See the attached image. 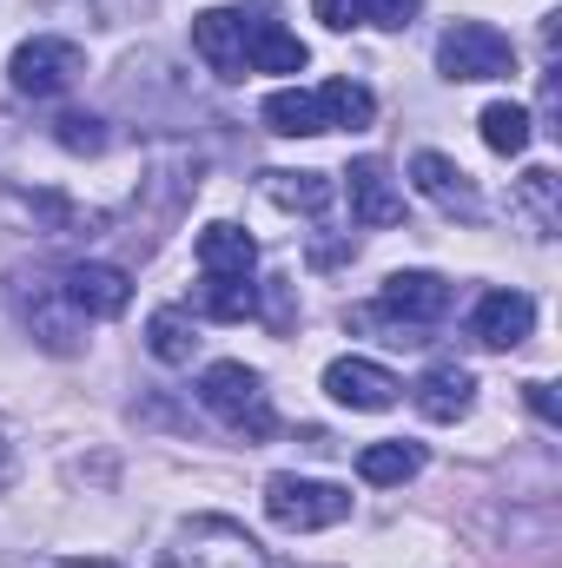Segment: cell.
Instances as JSON below:
<instances>
[{"label":"cell","mask_w":562,"mask_h":568,"mask_svg":"<svg viewBox=\"0 0 562 568\" xmlns=\"http://www.w3.org/2000/svg\"><path fill=\"white\" fill-rule=\"evenodd\" d=\"M259 245L239 232V225H205L199 232V311L205 317H219V324H239V317H252L259 311Z\"/></svg>","instance_id":"1"},{"label":"cell","mask_w":562,"mask_h":568,"mask_svg":"<svg viewBox=\"0 0 562 568\" xmlns=\"http://www.w3.org/2000/svg\"><path fill=\"white\" fill-rule=\"evenodd\" d=\"M378 120V100L358 87V80H324V87H311V93H298V87H284L265 100V126L284 133V140H311V133H338V126H371Z\"/></svg>","instance_id":"2"},{"label":"cell","mask_w":562,"mask_h":568,"mask_svg":"<svg viewBox=\"0 0 562 568\" xmlns=\"http://www.w3.org/2000/svg\"><path fill=\"white\" fill-rule=\"evenodd\" d=\"M159 568H272V556L232 516H192L172 536V549L159 556Z\"/></svg>","instance_id":"3"},{"label":"cell","mask_w":562,"mask_h":568,"mask_svg":"<svg viewBox=\"0 0 562 568\" xmlns=\"http://www.w3.org/2000/svg\"><path fill=\"white\" fill-rule=\"evenodd\" d=\"M450 304H456L450 278H436V272H391L384 291H378V304H371V317H384L398 331L391 344H423V331L443 324Z\"/></svg>","instance_id":"4"},{"label":"cell","mask_w":562,"mask_h":568,"mask_svg":"<svg viewBox=\"0 0 562 568\" xmlns=\"http://www.w3.org/2000/svg\"><path fill=\"white\" fill-rule=\"evenodd\" d=\"M199 404H205L225 429L252 436V443H265V436L279 429L272 397H265V384H259V371H245V364H212V371L199 377Z\"/></svg>","instance_id":"5"},{"label":"cell","mask_w":562,"mask_h":568,"mask_svg":"<svg viewBox=\"0 0 562 568\" xmlns=\"http://www.w3.org/2000/svg\"><path fill=\"white\" fill-rule=\"evenodd\" d=\"M436 73L443 80H510L516 73V47L490 20H456L436 40Z\"/></svg>","instance_id":"6"},{"label":"cell","mask_w":562,"mask_h":568,"mask_svg":"<svg viewBox=\"0 0 562 568\" xmlns=\"http://www.w3.org/2000/svg\"><path fill=\"white\" fill-rule=\"evenodd\" d=\"M265 516L291 529V536H311V529H338L351 516V496L338 483H311V476H272L265 483Z\"/></svg>","instance_id":"7"},{"label":"cell","mask_w":562,"mask_h":568,"mask_svg":"<svg viewBox=\"0 0 562 568\" xmlns=\"http://www.w3.org/2000/svg\"><path fill=\"white\" fill-rule=\"evenodd\" d=\"M80 73H87V53H80L73 40H53V33L13 47V60H7V80H13V93H27V100H60Z\"/></svg>","instance_id":"8"},{"label":"cell","mask_w":562,"mask_h":568,"mask_svg":"<svg viewBox=\"0 0 562 568\" xmlns=\"http://www.w3.org/2000/svg\"><path fill=\"white\" fill-rule=\"evenodd\" d=\"M530 331H536V297L530 291H483L476 311H470V337L490 344V351H516V344H530Z\"/></svg>","instance_id":"9"},{"label":"cell","mask_w":562,"mask_h":568,"mask_svg":"<svg viewBox=\"0 0 562 568\" xmlns=\"http://www.w3.org/2000/svg\"><path fill=\"white\" fill-rule=\"evenodd\" d=\"M411 185H418L436 212H450V219H463V225L483 219V199H476L470 172H463L456 159H443V152H418V159H411Z\"/></svg>","instance_id":"10"},{"label":"cell","mask_w":562,"mask_h":568,"mask_svg":"<svg viewBox=\"0 0 562 568\" xmlns=\"http://www.w3.org/2000/svg\"><path fill=\"white\" fill-rule=\"evenodd\" d=\"M60 304H73V317H120L133 304V284L120 265H67L60 272Z\"/></svg>","instance_id":"11"},{"label":"cell","mask_w":562,"mask_h":568,"mask_svg":"<svg viewBox=\"0 0 562 568\" xmlns=\"http://www.w3.org/2000/svg\"><path fill=\"white\" fill-rule=\"evenodd\" d=\"M192 53H199L219 80H245V73H252V67H245V13L205 7V13L192 20Z\"/></svg>","instance_id":"12"},{"label":"cell","mask_w":562,"mask_h":568,"mask_svg":"<svg viewBox=\"0 0 562 568\" xmlns=\"http://www.w3.org/2000/svg\"><path fill=\"white\" fill-rule=\"evenodd\" d=\"M344 192H351V219L371 225V232H384V225L404 219V192L391 185V165L384 159H351L344 165Z\"/></svg>","instance_id":"13"},{"label":"cell","mask_w":562,"mask_h":568,"mask_svg":"<svg viewBox=\"0 0 562 568\" xmlns=\"http://www.w3.org/2000/svg\"><path fill=\"white\" fill-rule=\"evenodd\" d=\"M324 390H331L344 410H391L404 384H398L384 364H371V357H338V364H324Z\"/></svg>","instance_id":"14"},{"label":"cell","mask_w":562,"mask_h":568,"mask_svg":"<svg viewBox=\"0 0 562 568\" xmlns=\"http://www.w3.org/2000/svg\"><path fill=\"white\" fill-rule=\"evenodd\" d=\"M470 397H476V377L463 364H430L418 377V410L430 424H456L470 410Z\"/></svg>","instance_id":"15"},{"label":"cell","mask_w":562,"mask_h":568,"mask_svg":"<svg viewBox=\"0 0 562 568\" xmlns=\"http://www.w3.org/2000/svg\"><path fill=\"white\" fill-rule=\"evenodd\" d=\"M311 53L298 33H284L279 20H245V67L252 73H298Z\"/></svg>","instance_id":"16"},{"label":"cell","mask_w":562,"mask_h":568,"mask_svg":"<svg viewBox=\"0 0 562 568\" xmlns=\"http://www.w3.org/2000/svg\"><path fill=\"white\" fill-rule=\"evenodd\" d=\"M423 469V443H371V449H358V476L371 483V489H391V483H411Z\"/></svg>","instance_id":"17"},{"label":"cell","mask_w":562,"mask_h":568,"mask_svg":"<svg viewBox=\"0 0 562 568\" xmlns=\"http://www.w3.org/2000/svg\"><path fill=\"white\" fill-rule=\"evenodd\" d=\"M476 133H483V145H490V152L516 159V152H530V140H536V120H530V106H516V100H496V106H483Z\"/></svg>","instance_id":"18"},{"label":"cell","mask_w":562,"mask_h":568,"mask_svg":"<svg viewBox=\"0 0 562 568\" xmlns=\"http://www.w3.org/2000/svg\"><path fill=\"white\" fill-rule=\"evenodd\" d=\"M145 351L179 371V364H192V351H199V324L165 304V311H152V324H145Z\"/></svg>","instance_id":"19"},{"label":"cell","mask_w":562,"mask_h":568,"mask_svg":"<svg viewBox=\"0 0 562 568\" xmlns=\"http://www.w3.org/2000/svg\"><path fill=\"white\" fill-rule=\"evenodd\" d=\"M259 185H265V199L284 205V212H311V219H318V212L331 205V179H324V172H265Z\"/></svg>","instance_id":"20"},{"label":"cell","mask_w":562,"mask_h":568,"mask_svg":"<svg viewBox=\"0 0 562 568\" xmlns=\"http://www.w3.org/2000/svg\"><path fill=\"white\" fill-rule=\"evenodd\" d=\"M523 199H530V212H536V232L550 239V232H556V172H550V165H530V172H523Z\"/></svg>","instance_id":"21"},{"label":"cell","mask_w":562,"mask_h":568,"mask_svg":"<svg viewBox=\"0 0 562 568\" xmlns=\"http://www.w3.org/2000/svg\"><path fill=\"white\" fill-rule=\"evenodd\" d=\"M53 140L67 145V152H100L107 133H100V120H93V113H67V120H53Z\"/></svg>","instance_id":"22"},{"label":"cell","mask_w":562,"mask_h":568,"mask_svg":"<svg viewBox=\"0 0 562 568\" xmlns=\"http://www.w3.org/2000/svg\"><path fill=\"white\" fill-rule=\"evenodd\" d=\"M318 7V20L331 27V33H344V27H364L371 20V0H311Z\"/></svg>","instance_id":"23"},{"label":"cell","mask_w":562,"mask_h":568,"mask_svg":"<svg viewBox=\"0 0 562 568\" xmlns=\"http://www.w3.org/2000/svg\"><path fill=\"white\" fill-rule=\"evenodd\" d=\"M423 0H371V27H411Z\"/></svg>","instance_id":"24"},{"label":"cell","mask_w":562,"mask_h":568,"mask_svg":"<svg viewBox=\"0 0 562 568\" xmlns=\"http://www.w3.org/2000/svg\"><path fill=\"white\" fill-rule=\"evenodd\" d=\"M13 476H20V443H13V429L0 424V496L13 489Z\"/></svg>","instance_id":"25"},{"label":"cell","mask_w":562,"mask_h":568,"mask_svg":"<svg viewBox=\"0 0 562 568\" xmlns=\"http://www.w3.org/2000/svg\"><path fill=\"white\" fill-rule=\"evenodd\" d=\"M523 404L543 417V424H562V410H556V390L550 384H523Z\"/></svg>","instance_id":"26"},{"label":"cell","mask_w":562,"mask_h":568,"mask_svg":"<svg viewBox=\"0 0 562 568\" xmlns=\"http://www.w3.org/2000/svg\"><path fill=\"white\" fill-rule=\"evenodd\" d=\"M53 568H113V562H53Z\"/></svg>","instance_id":"27"}]
</instances>
